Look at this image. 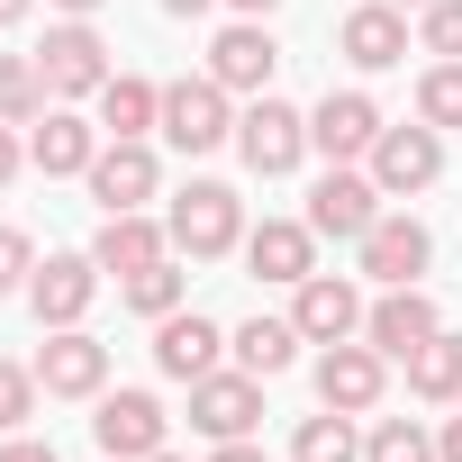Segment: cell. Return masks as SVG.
Masks as SVG:
<instances>
[{"mask_svg": "<svg viewBox=\"0 0 462 462\" xmlns=\"http://www.w3.org/2000/svg\"><path fill=\"white\" fill-rule=\"evenodd\" d=\"M154 136H163L172 154H217V145H236V91H226L217 73H181V82H163V118H154Z\"/></svg>", "mask_w": 462, "mask_h": 462, "instance_id": "6da1fadb", "label": "cell"}, {"mask_svg": "<svg viewBox=\"0 0 462 462\" xmlns=\"http://www.w3.org/2000/svg\"><path fill=\"white\" fill-rule=\"evenodd\" d=\"M163 226H172V254L217 263V254H236V245H245V199L226 190V181H181Z\"/></svg>", "mask_w": 462, "mask_h": 462, "instance_id": "7a4b0ae2", "label": "cell"}, {"mask_svg": "<svg viewBox=\"0 0 462 462\" xmlns=\"http://www.w3.org/2000/svg\"><path fill=\"white\" fill-rule=\"evenodd\" d=\"M236 154H245V172H254V181L300 172V154H309V109H291V100L254 91V100L236 109Z\"/></svg>", "mask_w": 462, "mask_h": 462, "instance_id": "3957f363", "label": "cell"}, {"mask_svg": "<svg viewBox=\"0 0 462 462\" xmlns=\"http://www.w3.org/2000/svg\"><path fill=\"white\" fill-rule=\"evenodd\" d=\"M354 254H363V282H381V291H408V282L435 273V236H426V217H417V208H381V217H372V236H363Z\"/></svg>", "mask_w": 462, "mask_h": 462, "instance_id": "277c9868", "label": "cell"}, {"mask_svg": "<svg viewBox=\"0 0 462 462\" xmlns=\"http://www.w3.org/2000/svg\"><path fill=\"white\" fill-rule=\"evenodd\" d=\"M190 426H199L208 444H236V435H254V426H263V381H254L245 363H217V372H199V381H190Z\"/></svg>", "mask_w": 462, "mask_h": 462, "instance_id": "5b68a950", "label": "cell"}, {"mask_svg": "<svg viewBox=\"0 0 462 462\" xmlns=\"http://www.w3.org/2000/svg\"><path fill=\"white\" fill-rule=\"evenodd\" d=\"M37 73H46V91H55V100H91L118 64H109V37H100L91 19H64V28H46Z\"/></svg>", "mask_w": 462, "mask_h": 462, "instance_id": "8992f818", "label": "cell"}, {"mask_svg": "<svg viewBox=\"0 0 462 462\" xmlns=\"http://www.w3.org/2000/svg\"><path fill=\"white\" fill-rule=\"evenodd\" d=\"M163 399L154 390H100L91 399V444L109 453V462H145V453H163Z\"/></svg>", "mask_w": 462, "mask_h": 462, "instance_id": "52a82bcc", "label": "cell"}, {"mask_svg": "<svg viewBox=\"0 0 462 462\" xmlns=\"http://www.w3.org/2000/svg\"><path fill=\"white\" fill-rule=\"evenodd\" d=\"M363 172L381 181V199H417L435 172H444V127H381V145L363 154Z\"/></svg>", "mask_w": 462, "mask_h": 462, "instance_id": "ba28073f", "label": "cell"}, {"mask_svg": "<svg viewBox=\"0 0 462 462\" xmlns=\"http://www.w3.org/2000/svg\"><path fill=\"white\" fill-rule=\"evenodd\" d=\"M37 390L46 399H100L109 390V345L91 327H46L37 345Z\"/></svg>", "mask_w": 462, "mask_h": 462, "instance_id": "9c48e42d", "label": "cell"}, {"mask_svg": "<svg viewBox=\"0 0 462 462\" xmlns=\"http://www.w3.org/2000/svg\"><path fill=\"white\" fill-rule=\"evenodd\" d=\"M390 390V354H372L363 336L345 345H318V408H345V417H372Z\"/></svg>", "mask_w": 462, "mask_h": 462, "instance_id": "30bf717a", "label": "cell"}, {"mask_svg": "<svg viewBox=\"0 0 462 462\" xmlns=\"http://www.w3.org/2000/svg\"><path fill=\"white\" fill-rule=\"evenodd\" d=\"M372 217H381V181L354 172V163H327L318 190H309V226H318V236H336V245H363Z\"/></svg>", "mask_w": 462, "mask_h": 462, "instance_id": "8fae6325", "label": "cell"}, {"mask_svg": "<svg viewBox=\"0 0 462 462\" xmlns=\"http://www.w3.org/2000/svg\"><path fill=\"white\" fill-rule=\"evenodd\" d=\"M91 199H100V217H118V208H145L154 190H163V163H154V145L145 136H109L100 154H91Z\"/></svg>", "mask_w": 462, "mask_h": 462, "instance_id": "7c38bea8", "label": "cell"}, {"mask_svg": "<svg viewBox=\"0 0 462 462\" xmlns=\"http://www.w3.org/2000/svg\"><path fill=\"white\" fill-rule=\"evenodd\" d=\"M381 109H372V91H327L318 109H309V154H327V163H363L372 145H381Z\"/></svg>", "mask_w": 462, "mask_h": 462, "instance_id": "4fadbf2b", "label": "cell"}, {"mask_svg": "<svg viewBox=\"0 0 462 462\" xmlns=\"http://www.w3.org/2000/svg\"><path fill=\"white\" fill-rule=\"evenodd\" d=\"M100 263L91 254H46L37 273H28V309H37V327H82L91 318V300H100Z\"/></svg>", "mask_w": 462, "mask_h": 462, "instance_id": "5bb4252c", "label": "cell"}, {"mask_svg": "<svg viewBox=\"0 0 462 462\" xmlns=\"http://www.w3.org/2000/svg\"><path fill=\"white\" fill-rule=\"evenodd\" d=\"M245 273L254 282H282V291H300L309 273H318V226L309 217H263V226H245Z\"/></svg>", "mask_w": 462, "mask_h": 462, "instance_id": "9a60e30c", "label": "cell"}, {"mask_svg": "<svg viewBox=\"0 0 462 462\" xmlns=\"http://www.w3.org/2000/svg\"><path fill=\"white\" fill-rule=\"evenodd\" d=\"M336 55H345L354 73L408 64V10H399V0H363V10H345V19H336Z\"/></svg>", "mask_w": 462, "mask_h": 462, "instance_id": "2e32d148", "label": "cell"}, {"mask_svg": "<svg viewBox=\"0 0 462 462\" xmlns=\"http://www.w3.org/2000/svg\"><path fill=\"white\" fill-rule=\"evenodd\" d=\"M226 363V327L217 318H199V309H172V318H154V372L163 381H199V372H217Z\"/></svg>", "mask_w": 462, "mask_h": 462, "instance_id": "e0dca14e", "label": "cell"}, {"mask_svg": "<svg viewBox=\"0 0 462 462\" xmlns=\"http://www.w3.org/2000/svg\"><path fill=\"white\" fill-rule=\"evenodd\" d=\"M291 327H300L309 345H345V336H363V291H354L345 273H309V282L291 291Z\"/></svg>", "mask_w": 462, "mask_h": 462, "instance_id": "ac0fdd59", "label": "cell"}, {"mask_svg": "<svg viewBox=\"0 0 462 462\" xmlns=\"http://www.w3.org/2000/svg\"><path fill=\"white\" fill-rule=\"evenodd\" d=\"M435 327H444V318H435L426 282H408V291H381V300L363 309V345H372V354H390V363H408V354H417Z\"/></svg>", "mask_w": 462, "mask_h": 462, "instance_id": "d6986e66", "label": "cell"}, {"mask_svg": "<svg viewBox=\"0 0 462 462\" xmlns=\"http://www.w3.org/2000/svg\"><path fill=\"white\" fill-rule=\"evenodd\" d=\"M109 136H100V118H82V109H46L37 127H28V163L46 172V181H64V172H91V154H100Z\"/></svg>", "mask_w": 462, "mask_h": 462, "instance_id": "ffe728a7", "label": "cell"}, {"mask_svg": "<svg viewBox=\"0 0 462 462\" xmlns=\"http://www.w3.org/2000/svg\"><path fill=\"white\" fill-rule=\"evenodd\" d=\"M163 254H172V226H154L145 208H118V217H100V236H91V263H100V273H118V282L154 273Z\"/></svg>", "mask_w": 462, "mask_h": 462, "instance_id": "44dd1931", "label": "cell"}, {"mask_svg": "<svg viewBox=\"0 0 462 462\" xmlns=\"http://www.w3.org/2000/svg\"><path fill=\"white\" fill-rule=\"evenodd\" d=\"M208 73L226 82V91H273V73H282V46H273V28L263 19H236V28H217V46H208Z\"/></svg>", "mask_w": 462, "mask_h": 462, "instance_id": "7402d4cb", "label": "cell"}, {"mask_svg": "<svg viewBox=\"0 0 462 462\" xmlns=\"http://www.w3.org/2000/svg\"><path fill=\"white\" fill-rule=\"evenodd\" d=\"M91 100H100V136H154V118H163V91L145 73H109Z\"/></svg>", "mask_w": 462, "mask_h": 462, "instance_id": "603a6c76", "label": "cell"}, {"mask_svg": "<svg viewBox=\"0 0 462 462\" xmlns=\"http://www.w3.org/2000/svg\"><path fill=\"white\" fill-rule=\"evenodd\" d=\"M300 345H309V336H300L291 318H245L236 336H226V354H236V363H245L254 381H273V372H291V363H300Z\"/></svg>", "mask_w": 462, "mask_h": 462, "instance_id": "cb8c5ba5", "label": "cell"}, {"mask_svg": "<svg viewBox=\"0 0 462 462\" xmlns=\"http://www.w3.org/2000/svg\"><path fill=\"white\" fill-rule=\"evenodd\" d=\"M408 390H417L426 408H453V399H462V336H453V327H435V336L408 354Z\"/></svg>", "mask_w": 462, "mask_h": 462, "instance_id": "d4e9b609", "label": "cell"}, {"mask_svg": "<svg viewBox=\"0 0 462 462\" xmlns=\"http://www.w3.org/2000/svg\"><path fill=\"white\" fill-rule=\"evenodd\" d=\"M46 109H55V91H46L37 55H0V127H37Z\"/></svg>", "mask_w": 462, "mask_h": 462, "instance_id": "484cf974", "label": "cell"}, {"mask_svg": "<svg viewBox=\"0 0 462 462\" xmlns=\"http://www.w3.org/2000/svg\"><path fill=\"white\" fill-rule=\"evenodd\" d=\"M291 462H363V444H354V417H345V408H318V417H300V426H291Z\"/></svg>", "mask_w": 462, "mask_h": 462, "instance_id": "4316f807", "label": "cell"}, {"mask_svg": "<svg viewBox=\"0 0 462 462\" xmlns=\"http://www.w3.org/2000/svg\"><path fill=\"white\" fill-rule=\"evenodd\" d=\"M181 291H190V273H181L172 254H163L154 273H136V282H118V300H127L136 318H172V309H181Z\"/></svg>", "mask_w": 462, "mask_h": 462, "instance_id": "83f0119b", "label": "cell"}, {"mask_svg": "<svg viewBox=\"0 0 462 462\" xmlns=\"http://www.w3.org/2000/svg\"><path fill=\"white\" fill-rule=\"evenodd\" d=\"M363 462H435V435H426L417 417H381V426L363 435Z\"/></svg>", "mask_w": 462, "mask_h": 462, "instance_id": "f1b7e54d", "label": "cell"}, {"mask_svg": "<svg viewBox=\"0 0 462 462\" xmlns=\"http://www.w3.org/2000/svg\"><path fill=\"white\" fill-rule=\"evenodd\" d=\"M417 118L426 127H462V64H426L417 73Z\"/></svg>", "mask_w": 462, "mask_h": 462, "instance_id": "f546056e", "label": "cell"}, {"mask_svg": "<svg viewBox=\"0 0 462 462\" xmlns=\"http://www.w3.org/2000/svg\"><path fill=\"white\" fill-rule=\"evenodd\" d=\"M417 46L435 64H462V0H426L417 10Z\"/></svg>", "mask_w": 462, "mask_h": 462, "instance_id": "4dcf8cb0", "label": "cell"}, {"mask_svg": "<svg viewBox=\"0 0 462 462\" xmlns=\"http://www.w3.org/2000/svg\"><path fill=\"white\" fill-rule=\"evenodd\" d=\"M37 363H0V435H19L28 417H37Z\"/></svg>", "mask_w": 462, "mask_h": 462, "instance_id": "1f68e13d", "label": "cell"}, {"mask_svg": "<svg viewBox=\"0 0 462 462\" xmlns=\"http://www.w3.org/2000/svg\"><path fill=\"white\" fill-rule=\"evenodd\" d=\"M28 273H37V245L19 236V226H0V300H10V291H28Z\"/></svg>", "mask_w": 462, "mask_h": 462, "instance_id": "d6a6232c", "label": "cell"}, {"mask_svg": "<svg viewBox=\"0 0 462 462\" xmlns=\"http://www.w3.org/2000/svg\"><path fill=\"white\" fill-rule=\"evenodd\" d=\"M0 462H55V444H37V435L19 426V435H0Z\"/></svg>", "mask_w": 462, "mask_h": 462, "instance_id": "836d02e7", "label": "cell"}, {"mask_svg": "<svg viewBox=\"0 0 462 462\" xmlns=\"http://www.w3.org/2000/svg\"><path fill=\"white\" fill-rule=\"evenodd\" d=\"M19 172H28V145H19V136H10V127H0V190H10V181H19Z\"/></svg>", "mask_w": 462, "mask_h": 462, "instance_id": "e575fe53", "label": "cell"}, {"mask_svg": "<svg viewBox=\"0 0 462 462\" xmlns=\"http://www.w3.org/2000/svg\"><path fill=\"white\" fill-rule=\"evenodd\" d=\"M435 462H462V417H444V426H435Z\"/></svg>", "mask_w": 462, "mask_h": 462, "instance_id": "d590c367", "label": "cell"}, {"mask_svg": "<svg viewBox=\"0 0 462 462\" xmlns=\"http://www.w3.org/2000/svg\"><path fill=\"white\" fill-rule=\"evenodd\" d=\"M208 462H263V444H254V435H236V444H217Z\"/></svg>", "mask_w": 462, "mask_h": 462, "instance_id": "8d00e7d4", "label": "cell"}, {"mask_svg": "<svg viewBox=\"0 0 462 462\" xmlns=\"http://www.w3.org/2000/svg\"><path fill=\"white\" fill-rule=\"evenodd\" d=\"M226 10H236V19H273V10H282V0H226Z\"/></svg>", "mask_w": 462, "mask_h": 462, "instance_id": "74e56055", "label": "cell"}, {"mask_svg": "<svg viewBox=\"0 0 462 462\" xmlns=\"http://www.w3.org/2000/svg\"><path fill=\"white\" fill-rule=\"evenodd\" d=\"M199 10H217V0H163V19H199Z\"/></svg>", "mask_w": 462, "mask_h": 462, "instance_id": "f35d334b", "label": "cell"}, {"mask_svg": "<svg viewBox=\"0 0 462 462\" xmlns=\"http://www.w3.org/2000/svg\"><path fill=\"white\" fill-rule=\"evenodd\" d=\"M28 10H37V0H0V28H19V19H28Z\"/></svg>", "mask_w": 462, "mask_h": 462, "instance_id": "ab89813d", "label": "cell"}, {"mask_svg": "<svg viewBox=\"0 0 462 462\" xmlns=\"http://www.w3.org/2000/svg\"><path fill=\"white\" fill-rule=\"evenodd\" d=\"M55 10H64V19H91V10H100V0H55Z\"/></svg>", "mask_w": 462, "mask_h": 462, "instance_id": "60d3db41", "label": "cell"}, {"mask_svg": "<svg viewBox=\"0 0 462 462\" xmlns=\"http://www.w3.org/2000/svg\"><path fill=\"white\" fill-rule=\"evenodd\" d=\"M145 462H181V453H172V444H163V453H145Z\"/></svg>", "mask_w": 462, "mask_h": 462, "instance_id": "b9f144b4", "label": "cell"}, {"mask_svg": "<svg viewBox=\"0 0 462 462\" xmlns=\"http://www.w3.org/2000/svg\"><path fill=\"white\" fill-rule=\"evenodd\" d=\"M399 10H426V0H399Z\"/></svg>", "mask_w": 462, "mask_h": 462, "instance_id": "7bdbcfd3", "label": "cell"}, {"mask_svg": "<svg viewBox=\"0 0 462 462\" xmlns=\"http://www.w3.org/2000/svg\"><path fill=\"white\" fill-rule=\"evenodd\" d=\"M100 462H109V453H100Z\"/></svg>", "mask_w": 462, "mask_h": 462, "instance_id": "ee69618b", "label": "cell"}]
</instances>
